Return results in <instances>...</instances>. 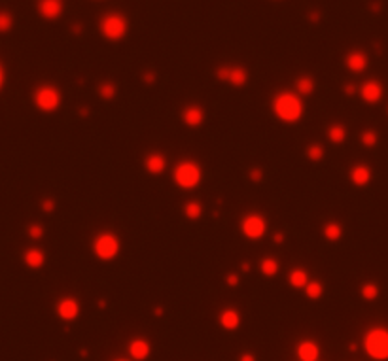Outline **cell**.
Returning a JSON list of instances; mask_svg holds the SVG:
<instances>
[{"instance_id":"8","label":"cell","mask_w":388,"mask_h":361,"mask_svg":"<svg viewBox=\"0 0 388 361\" xmlns=\"http://www.w3.org/2000/svg\"><path fill=\"white\" fill-rule=\"evenodd\" d=\"M216 76L233 87H243L248 82V72L243 67H222L216 70Z\"/></svg>"},{"instance_id":"16","label":"cell","mask_w":388,"mask_h":361,"mask_svg":"<svg viewBox=\"0 0 388 361\" xmlns=\"http://www.w3.org/2000/svg\"><path fill=\"white\" fill-rule=\"evenodd\" d=\"M165 167H167V159H165V155L163 153H148L146 155V159H144V169L148 174H153V176H157L161 172L165 171Z\"/></svg>"},{"instance_id":"29","label":"cell","mask_w":388,"mask_h":361,"mask_svg":"<svg viewBox=\"0 0 388 361\" xmlns=\"http://www.w3.org/2000/svg\"><path fill=\"white\" fill-rule=\"evenodd\" d=\"M11 25H13V17H11V13H9V11L0 10V32H8V30L11 29Z\"/></svg>"},{"instance_id":"32","label":"cell","mask_w":388,"mask_h":361,"mask_svg":"<svg viewBox=\"0 0 388 361\" xmlns=\"http://www.w3.org/2000/svg\"><path fill=\"white\" fill-rule=\"evenodd\" d=\"M239 361H256V356H254V354H250V352H248V354H243V356L239 358Z\"/></svg>"},{"instance_id":"34","label":"cell","mask_w":388,"mask_h":361,"mask_svg":"<svg viewBox=\"0 0 388 361\" xmlns=\"http://www.w3.org/2000/svg\"><path fill=\"white\" fill-rule=\"evenodd\" d=\"M114 361H129V360H114Z\"/></svg>"},{"instance_id":"19","label":"cell","mask_w":388,"mask_h":361,"mask_svg":"<svg viewBox=\"0 0 388 361\" xmlns=\"http://www.w3.org/2000/svg\"><path fill=\"white\" fill-rule=\"evenodd\" d=\"M288 282H290L293 289H305L311 280H309V274H307L305 269H293L292 272L288 274Z\"/></svg>"},{"instance_id":"27","label":"cell","mask_w":388,"mask_h":361,"mask_svg":"<svg viewBox=\"0 0 388 361\" xmlns=\"http://www.w3.org/2000/svg\"><path fill=\"white\" fill-rule=\"evenodd\" d=\"M360 293H362V297H364L366 301H375L379 297V285L373 284V282H368V284L362 285Z\"/></svg>"},{"instance_id":"11","label":"cell","mask_w":388,"mask_h":361,"mask_svg":"<svg viewBox=\"0 0 388 361\" xmlns=\"http://www.w3.org/2000/svg\"><path fill=\"white\" fill-rule=\"evenodd\" d=\"M63 0H40L38 2V13L47 21H55L63 15Z\"/></svg>"},{"instance_id":"17","label":"cell","mask_w":388,"mask_h":361,"mask_svg":"<svg viewBox=\"0 0 388 361\" xmlns=\"http://www.w3.org/2000/svg\"><path fill=\"white\" fill-rule=\"evenodd\" d=\"M350 181L354 183V185H358V187H364V185H368L369 181H371V169H369L368 165H354L352 169H350Z\"/></svg>"},{"instance_id":"28","label":"cell","mask_w":388,"mask_h":361,"mask_svg":"<svg viewBox=\"0 0 388 361\" xmlns=\"http://www.w3.org/2000/svg\"><path fill=\"white\" fill-rule=\"evenodd\" d=\"M99 95L103 96L104 100H110V98L116 96V86H114V84H108V82H104V84L99 86Z\"/></svg>"},{"instance_id":"26","label":"cell","mask_w":388,"mask_h":361,"mask_svg":"<svg viewBox=\"0 0 388 361\" xmlns=\"http://www.w3.org/2000/svg\"><path fill=\"white\" fill-rule=\"evenodd\" d=\"M305 293H307V297L312 299V301H318L322 297V293H324V285H322L320 282H309L307 287H305Z\"/></svg>"},{"instance_id":"3","label":"cell","mask_w":388,"mask_h":361,"mask_svg":"<svg viewBox=\"0 0 388 361\" xmlns=\"http://www.w3.org/2000/svg\"><path fill=\"white\" fill-rule=\"evenodd\" d=\"M364 350L369 358L377 361L388 360V329L373 327L364 337Z\"/></svg>"},{"instance_id":"1","label":"cell","mask_w":388,"mask_h":361,"mask_svg":"<svg viewBox=\"0 0 388 361\" xmlns=\"http://www.w3.org/2000/svg\"><path fill=\"white\" fill-rule=\"evenodd\" d=\"M274 115L284 121V123H297L303 117L305 112V106H303L301 96L292 91H280L273 96V102H271Z\"/></svg>"},{"instance_id":"4","label":"cell","mask_w":388,"mask_h":361,"mask_svg":"<svg viewBox=\"0 0 388 361\" xmlns=\"http://www.w3.org/2000/svg\"><path fill=\"white\" fill-rule=\"evenodd\" d=\"M172 180L180 189H195L203 180V171L195 161H180L172 171Z\"/></svg>"},{"instance_id":"6","label":"cell","mask_w":388,"mask_h":361,"mask_svg":"<svg viewBox=\"0 0 388 361\" xmlns=\"http://www.w3.org/2000/svg\"><path fill=\"white\" fill-rule=\"evenodd\" d=\"M34 104L42 112H55L61 106V93L53 86H40L34 91Z\"/></svg>"},{"instance_id":"5","label":"cell","mask_w":388,"mask_h":361,"mask_svg":"<svg viewBox=\"0 0 388 361\" xmlns=\"http://www.w3.org/2000/svg\"><path fill=\"white\" fill-rule=\"evenodd\" d=\"M120 250H122L120 237L110 233V231H103V233H99L93 238V254L101 261H112V259H116L118 254H120Z\"/></svg>"},{"instance_id":"31","label":"cell","mask_w":388,"mask_h":361,"mask_svg":"<svg viewBox=\"0 0 388 361\" xmlns=\"http://www.w3.org/2000/svg\"><path fill=\"white\" fill-rule=\"evenodd\" d=\"M307 155H309L311 161H320L322 157H324V148H322L320 144H311L309 150H307Z\"/></svg>"},{"instance_id":"18","label":"cell","mask_w":388,"mask_h":361,"mask_svg":"<svg viewBox=\"0 0 388 361\" xmlns=\"http://www.w3.org/2000/svg\"><path fill=\"white\" fill-rule=\"evenodd\" d=\"M220 325L226 329V331H237L239 325H241V314L237 312L235 308H226L220 312Z\"/></svg>"},{"instance_id":"13","label":"cell","mask_w":388,"mask_h":361,"mask_svg":"<svg viewBox=\"0 0 388 361\" xmlns=\"http://www.w3.org/2000/svg\"><path fill=\"white\" fill-rule=\"evenodd\" d=\"M129 358H131V361H146L148 358H150V354H151V346H150V342L146 341V339H132L131 342H129Z\"/></svg>"},{"instance_id":"2","label":"cell","mask_w":388,"mask_h":361,"mask_svg":"<svg viewBox=\"0 0 388 361\" xmlns=\"http://www.w3.org/2000/svg\"><path fill=\"white\" fill-rule=\"evenodd\" d=\"M99 32L108 42H122L129 32V21L123 13H118V11L106 13L99 21Z\"/></svg>"},{"instance_id":"9","label":"cell","mask_w":388,"mask_h":361,"mask_svg":"<svg viewBox=\"0 0 388 361\" xmlns=\"http://www.w3.org/2000/svg\"><path fill=\"white\" fill-rule=\"evenodd\" d=\"M55 310H57V316L61 320L74 322L76 318L80 316V303H78V299H74V297H63V299H59Z\"/></svg>"},{"instance_id":"24","label":"cell","mask_w":388,"mask_h":361,"mask_svg":"<svg viewBox=\"0 0 388 361\" xmlns=\"http://www.w3.org/2000/svg\"><path fill=\"white\" fill-rule=\"evenodd\" d=\"M328 138H330L333 144H343L345 138H347V131L343 125H331L328 129Z\"/></svg>"},{"instance_id":"33","label":"cell","mask_w":388,"mask_h":361,"mask_svg":"<svg viewBox=\"0 0 388 361\" xmlns=\"http://www.w3.org/2000/svg\"><path fill=\"white\" fill-rule=\"evenodd\" d=\"M2 84H4V68L0 65V87H2Z\"/></svg>"},{"instance_id":"30","label":"cell","mask_w":388,"mask_h":361,"mask_svg":"<svg viewBox=\"0 0 388 361\" xmlns=\"http://www.w3.org/2000/svg\"><path fill=\"white\" fill-rule=\"evenodd\" d=\"M360 140L366 148H373V146H377V133L375 131H364Z\"/></svg>"},{"instance_id":"10","label":"cell","mask_w":388,"mask_h":361,"mask_svg":"<svg viewBox=\"0 0 388 361\" xmlns=\"http://www.w3.org/2000/svg\"><path fill=\"white\" fill-rule=\"evenodd\" d=\"M383 93H385V89H383L381 82H377V80H368V82H364L360 86V96L368 104H377L379 100L383 98Z\"/></svg>"},{"instance_id":"21","label":"cell","mask_w":388,"mask_h":361,"mask_svg":"<svg viewBox=\"0 0 388 361\" xmlns=\"http://www.w3.org/2000/svg\"><path fill=\"white\" fill-rule=\"evenodd\" d=\"M324 237L328 238L330 242H337V240L343 237V227H341L337 221H330V223H326V227H324Z\"/></svg>"},{"instance_id":"23","label":"cell","mask_w":388,"mask_h":361,"mask_svg":"<svg viewBox=\"0 0 388 361\" xmlns=\"http://www.w3.org/2000/svg\"><path fill=\"white\" fill-rule=\"evenodd\" d=\"M259 271H261L263 276H274L278 272V261L273 259V257H265L259 263Z\"/></svg>"},{"instance_id":"12","label":"cell","mask_w":388,"mask_h":361,"mask_svg":"<svg viewBox=\"0 0 388 361\" xmlns=\"http://www.w3.org/2000/svg\"><path fill=\"white\" fill-rule=\"evenodd\" d=\"M295 356L299 361H318L320 358V346L311 339H305L295 346Z\"/></svg>"},{"instance_id":"14","label":"cell","mask_w":388,"mask_h":361,"mask_svg":"<svg viewBox=\"0 0 388 361\" xmlns=\"http://www.w3.org/2000/svg\"><path fill=\"white\" fill-rule=\"evenodd\" d=\"M180 119L188 125V127H199V125H203V121H205V112H203L201 106L189 104L182 110Z\"/></svg>"},{"instance_id":"25","label":"cell","mask_w":388,"mask_h":361,"mask_svg":"<svg viewBox=\"0 0 388 361\" xmlns=\"http://www.w3.org/2000/svg\"><path fill=\"white\" fill-rule=\"evenodd\" d=\"M184 214H186V218L189 219H197L201 218V214H203V206L195 202V200H189L184 204Z\"/></svg>"},{"instance_id":"22","label":"cell","mask_w":388,"mask_h":361,"mask_svg":"<svg viewBox=\"0 0 388 361\" xmlns=\"http://www.w3.org/2000/svg\"><path fill=\"white\" fill-rule=\"evenodd\" d=\"M295 89H297V93H299V95H311L312 89H314V80H312L311 76L297 78V82H295Z\"/></svg>"},{"instance_id":"20","label":"cell","mask_w":388,"mask_h":361,"mask_svg":"<svg viewBox=\"0 0 388 361\" xmlns=\"http://www.w3.org/2000/svg\"><path fill=\"white\" fill-rule=\"evenodd\" d=\"M44 261H46L44 252H40V250H36V248L28 250L27 254H25V263H27L30 269H40V267L44 265Z\"/></svg>"},{"instance_id":"15","label":"cell","mask_w":388,"mask_h":361,"mask_svg":"<svg viewBox=\"0 0 388 361\" xmlns=\"http://www.w3.org/2000/svg\"><path fill=\"white\" fill-rule=\"evenodd\" d=\"M345 67L349 68L350 72L360 74V72H364L368 68V55L364 51H360V49H354V51H350L349 55L345 57Z\"/></svg>"},{"instance_id":"7","label":"cell","mask_w":388,"mask_h":361,"mask_svg":"<svg viewBox=\"0 0 388 361\" xmlns=\"http://www.w3.org/2000/svg\"><path fill=\"white\" fill-rule=\"evenodd\" d=\"M241 233L245 235L248 240H259L265 237L267 233V221L261 214L252 212V214H246L245 218L241 219Z\"/></svg>"}]
</instances>
